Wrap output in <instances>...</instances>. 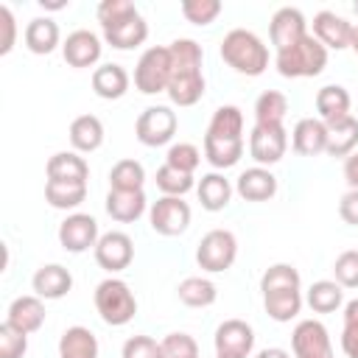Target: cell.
<instances>
[{
    "mask_svg": "<svg viewBox=\"0 0 358 358\" xmlns=\"http://www.w3.org/2000/svg\"><path fill=\"white\" fill-rule=\"evenodd\" d=\"M48 179L50 182H76V185H87L90 179V165L84 162V157H78L76 151H59L48 159Z\"/></svg>",
    "mask_w": 358,
    "mask_h": 358,
    "instance_id": "23",
    "label": "cell"
},
{
    "mask_svg": "<svg viewBox=\"0 0 358 358\" xmlns=\"http://www.w3.org/2000/svg\"><path fill=\"white\" fill-rule=\"evenodd\" d=\"M288 148V131L285 126H263L255 123L252 134H249V154L252 159L263 168V165H274L285 157Z\"/></svg>",
    "mask_w": 358,
    "mask_h": 358,
    "instance_id": "10",
    "label": "cell"
},
{
    "mask_svg": "<svg viewBox=\"0 0 358 358\" xmlns=\"http://www.w3.org/2000/svg\"><path fill=\"white\" fill-rule=\"evenodd\" d=\"M215 358H238V355H218V352H215Z\"/></svg>",
    "mask_w": 358,
    "mask_h": 358,
    "instance_id": "55",
    "label": "cell"
},
{
    "mask_svg": "<svg viewBox=\"0 0 358 358\" xmlns=\"http://www.w3.org/2000/svg\"><path fill=\"white\" fill-rule=\"evenodd\" d=\"M313 36L324 48L344 50V48H350V39H352V22L336 11H319L313 17Z\"/></svg>",
    "mask_w": 358,
    "mask_h": 358,
    "instance_id": "18",
    "label": "cell"
},
{
    "mask_svg": "<svg viewBox=\"0 0 358 358\" xmlns=\"http://www.w3.org/2000/svg\"><path fill=\"white\" fill-rule=\"evenodd\" d=\"M288 112V98L277 90H266L263 95H257L255 101V123L263 126H282Z\"/></svg>",
    "mask_w": 358,
    "mask_h": 358,
    "instance_id": "33",
    "label": "cell"
},
{
    "mask_svg": "<svg viewBox=\"0 0 358 358\" xmlns=\"http://www.w3.org/2000/svg\"><path fill=\"white\" fill-rule=\"evenodd\" d=\"M358 145V120L352 115H347L344 120L338 123H330L327 126V154L330 157H350Z\"/></svg>",
    "mask_w": 358,
    "mask_h": 358,
    "instance_id": "31",
    "label": "cell"
},
{
    "mask_svg": "<svg viewBox=\"0 0 358 358\" xmlns=\"http://www.w3.org/2000/svg\"><path fill=\"white\" fill-rule=\"evenodd\" d=\"M168 48L173 59V73L165 92L176 106H193L204 95V76H201L204 50L196 39H185V36L173 39Z\"/></svg>",
    "mask_w": 358,
    "mask_h": 358,
    "instance_id": "2",
    "label": "cell"
},
{
    "mask_svg": "<svg viewBox=\"0 0 358 358\" xmlns=\"http://www.w3.org/2000/svg\"><path fill=\"white\" fill-rule=\"evenodd\" d=\"M274 64L285 78H313L327 67V48L313 34H305L296 45L280 50Z\"/></svg>",
    "mask_w": 358,
    "mask_h": 358,
    "instance_id": "4",
    "label": "cell"
},
{
    "mask_svg": "<svg viewBox=\"0 0 358 358\" xmlns=\"http://www.w3.org/2000/svg\"><path fill=\"white\" fill-rule=\"evenodd\" d=\"M294 358H333V344L327 327L316 319H302L291 333Z\"/></svg>",
    "mask_w": 358,
    "mask_h": 358,
    "instance_id": "11",
    "label": "cell"
},
{
    "mask_svg": "<svg viewBox=\"0 0 358 358\" xmlns=\"http://www.w3.org/2000/svg\"><path fill=\"white\" fill-rule=\"evenodd\" d=\"M59 358H98V338L92 330L73 324L59 338Z\"/></svg>",
    "mask_w": 358,
    "mask_h": 358,
    "instance_id": "28",
    "label": "cell"
},
{
    "mask_svg": "<svg viewBox=\"0 0 358 358\" xmlns=\"http://www.w3.org/2000/svg\"><path fill=\"white\" fill-rule=\"evenodd\" d=\"M103 143V123L95 115H78L70 123V145L81 154H90L95 148H101Z\"/></svg>",
    "mask_w": 358,
    "mask_h": 358,
    "instance_id": "29",
    "label": "cell"
},
{
    "mask_svg": "<svg viewBox=\"0 0 358 358\" xmlns=\"http://www.w3.org/2000/svg\"><path fill=\"white\" fill-rule=\"evenodd\" d=\"M243 157V112L232 103L218 106L204 134V159L213 168H232Z\"/></svg>",
    "mask_w": 358,
    "mask_h": 358,
    "instance_id": "1",
    "label": "cell"
},
{
    "mask_svg": "<svg viewBox=\"0 0 358 358\" xmlns=\"http://www.w3.org/2000/svg\"><path fill=\"white\" fill-rule=\"evenodd\" d=\"M344 179H347L350 190H358V151H352L344 159Z\"/></svg>",
    "mask_w": 358,
    "mask_h": 358,
    "instance_id": "50",
    "label": "cell"
},
{
    "mask_svg": "<svg viewBox=\"0 0 358 358\" xmlns=\"http://www.w3.org/2000/svg\"><path fill=\"white\" fill-rule=\"evenodd\" d=\"M98 238H101L98 235V221L87 213H73L59 224V243L73 255L87 252L90 246L95 249Z\"/></svg>",
    "mask_w": 358,
    "mask_h": 358,
    "instance_id": "13",
    "label": "cell"
},
{
    "mask_svg": "<svg viewBox=\"0 0 358 358\" xmlns=\"http://www.w3.org/2000/svg\"><path fill=\"white\" fill-rule=\"evenodd\" d=\"M305 299H308L310 310H316V313H333V310L341 308L344 291H341V285L336 280H319V282H313L308 288V296Z\"/></svg>",
    "mask_w": 358,
    "mask_h": 358,
    "instance_id": "34",
    "label": "cell"
},
{
    "mask_svg": "<svg viewBox=\"0 0 358 358\" xmlns=\"http://www.w3.org/2000/svg\"><path fill=\"white\" fill-rule=\"evenodd\" d=\"M165 358H199V344L187 333H168L162 338Z\"/></svg>",
    "mask_w": 358,
    "mask_h": 358,
    "instance_id": "45",
    "label": "cell"
},
{
    "mask_svg": "<svg viewBox=\"0 0 358 358\" xmlns=\"http://www.w3.org/2000/svg\"><path fill=\"white\" fill-rule=\"evenodd\" d=\"M341 350L347 358H358V324H344L341 330Z\"/></svg>",
    "mask_w": 358,
    "mask_h": 358,
    "instance_id": "49",
    "label": "cell"
},
{
    "mask_svg": "<svg viewBox=\"0 0 358 358\" xmlns=\"http://www.w3.org/2000/svg\"><path fill=\"white\" fill-rule=\"evenodd\" d=\"M238 257V241L229 229H210L201 241H199V249H196V263L210 271V274H218V271H227Z\"/></svg>",
    "mask_w": 358,
    "mask_h": 358,
    "instance_id": "7",
    "label": "cell"
},
{
    "mask_svg": "<svg viewBox=\"0 0 358 358\" xmlns=\"http://www.w3.org/2000/svg\"><path fill=\"white\" fill-rule=\"evenodd\" d=\"M221 8L224 6L218 0H185L182 3V14L193 25H210L221 14Z\"/></svg>",
    "mask_w": 358,
    "mask_h": 358,
    "instance_id": "41",
    "label": "cell"
},
{
    "mask_svg": "<svg viewBox=\"0 0 358 358\" xmlns=\"http://www.w3.org/2000/svg\"><path fill=\"white\" fill-rule=\"evenodd\" d=\"M137 8H134V3H129V0H103L101 6H98V22L101 25H109V22H115V20H123V17H129V14H134Z\"/></svg>",
    "mask_w": 358,
    "mask_h": 358,
    "instance_id": "46",
    "label": "cell"
},
{
    "mask_svg": "<svg viewBox=\"0 0 358 358\" xmlns=\"http://www.w3.org/2000/svg\"><path fill=\"white\" fill-rule=\"evenodd\" d=\"M176 294H179V299H182L187 308H207V305H213L215 296H218L215 285H213L207 277H185V280L179 282Z\"/></svg>",
    "mask_w": 358,
    "mask_h": 358,
    "instance_id": "36",
    "label": "cell"
},
{
    "mask_svg": "<svg viewBox=\"0 0 358 358\" xmlns=\"http://www.w3.org/2000/svg\"><path fill=\"white\" fill-rule=\"evenodd\" d=\"M196 193H199V201H201L204 210L218 213V210H224V207L229 204V199H232V185H229V179H227L224 173H215V171H213V173H204V176L199 179Z\"/></svg>",
    "mask_w": 358,
    "mask_h": 358,
    "instance_id": "27",
    "label": "cell"
},
{
    "mask_svg": "<svg viewBox=\"0 0 358 358\" xmlns=\"http://www.w3.org/2000/svg\"><path fill=\"white\" fill-rule=\"evenodd\" d=\"M344 324H358V299H350L344 305Z\"/></svg>",
    "mask_w": 358,
    "mask_h": 358,
    "instance_id": "51",
    "label": "cell"
},
{
    "mask_svg": "<svg viewBox=\"0 0 358 358\" xmlns=\"http://www.w3.org/2000/svg\"><path fill=\"white\" fill-rule=\"evenodd\" d=\"M28 350V333H20L8 322L0 324V358H22Z\"/></svg>",
    "mask_w": 358,
    "mask_h": 358,
    "instance_id": "44",
    "label": "cell"
},
{
    "mask_svg": "<svg viewBox=\"0 0 358 358\" xmlns=\"http://www.w3.org/2000/svg\"><path fill=\"white\" fill-rule=\"evenodd\" d=\"M176 126H179V120L171 106H148L140 112V117L134 123V134L143 145L157 148V145H165L173 140Z\"/></svg>",
    "mask_w": 358,
    "mask_h": 358,
    "instance_id": "8",
    "label": "cell"
},
{
    "mask_svg": "<svg viewBox=\"0 0 358 358\" xmlns=\"http://www.w3.org/2000/svg\"><path fill=\"white\" fill-rule=\"evenodd\" d=\"M148 221L157 235H165V238L182 235L190 224V204L182 201V196H162L151 204Z\"/></svg>",
    "mask_w": 358,
    "mask_h": 358,
    "instance_id": "9",
    "label": "cell"
},
{
    "mask_svg": "<svg viewBox=\"0 0 358 358\" xmlns=\"http://www.w3.org/2000/svg\"><path fill=\"white\" fill-rule=\"evenodd\" d=\"M257 358H291V355L285 350H280V347H266V350L257 352Z\"/></svg>",
    "mask_w": 358,
    "mask_h": 358,
    "instance_id": "52",
    "label": "cell"
},
{
    "mask_svg": "<svg viewBox=\"0 0 358 358\" xmlns=\"http://www.w3.org/2000/svg\"><path fill=\"white\" fill-rule=\"evenodd\" d=\"M59 45V25L50 17H34L25 25V48L36 56H48Z\"/></svg>",
    "mask_w": 358,
    "mask_h": 358,
    "instance_id": "30",
    "label": "cell"
},
{
    "mask_svg": "<svg viewBox=\"0 0 358 358\" xmlns=\"http://www.w3.org/2000/svg\"><path fill=\"white\" fill-rule=\"evenodd\" d=\"M157 187L165 193V196H185L187 190H193V173H185L179 168H171V165H162L157 168V176H154Z\"/></svg>",
    "mask_w": 358,
    "mask_h": 358,
    "instance_id": "39",
    "label": "cell"
},
{
    "mask_svg": "<svg viewBox=\"0 0 358 358\" xmlns=\"http://www.w3.org/2000/svg\"><path fill=\"white\" fill-rule=\"evenodd\" d=\"M350 48L358 53V25H352V39H350Z\"/></svg>",
    "mask_w": 358,
    "mask_h": 358,
    "instance_id": "54",
    "label": "cell"
},
{
    "mask_svg": "<svg viewBox=\"0 0 358 358\" xmlns=\"http://www.w3.org/2000/svg\"><path fill=\"white\" fill-rule=\"evenodd\" d=\"M92 299H95L98 316H101L106 324H112V327L129 324V322L134 319V313H137V299H134L131 288H129L123 280H117V277L101 280V282L95 285V296H92Z\"/></svg>",
    "mask_w": 358,
    "mask_h": 358,
    "instance_id": "5",
    "label": "cell"
},
{
    "mask_svg": "<svg viewBox=\"0 0 358 358\" xmlns=\"http://www.w3.org/2000/svg\"><path fill=\"white\" fill-rule=\"evenodd\" d=\"M106 213L120 224H131L145 213V193L143 190H109Z\"/></svg>",
    "mask_w": 358,
    "mask_h": 358,
    "instance_id": "25",
    "label": "cell"
},
{
    "mask_svg": "<svg viewBox=\"0 0 358 358\" xmlns=\"http://www.w3.org/2000/svg\"><path fill=\"white\" fill-rule=\"evenodd\" d=\"M120 358H165L162 341H154L151 336H131L123 341Z\"/></svg>",
    "mask_w": 358,
    "mask_h": 358,
    "instance_id": "43",
    "label": "cell"
},
{
    "mask_svg": "<svg viewBox=\"0 0 358 358\" xmlns=\"http://www.w3.org/2000/svg\"><path fill=\"white\" fill-rule=\"evenodd\" d=\"M291 145L299 157H316L327 148V123L319 117H302L296 120L291 131Z\"/></svg>",
    "mask_w": 358,
    "mask_h": 358,
    "instance_id": "19",
    "label": "cell"
},
{
    "mask_svg": "<svg viewBox=\"0 0 358 358\" xmlns=\"http://www.w3.org/2000/svg\"><path fill=\"white\" fill-rule=\"evenodd\" d=\"M145 168L137 159H120L109 171V190H143Z\"/></svg>",
    "mask_w": 358,
    "mask_h": 358,
    "instance_id": "37",
    "label": "cell"
},
{
    "mask_svg": "<svg viewBox=\"0 0 358 358\" xmlns=\"http://www.w3.org/2000/svg\"><path fill=\"white\" fill-rule=\"evenodd\" d=\"M336 282L341 288H358V249H347L333 263Z\"/></svg>",
    "mask_w": 358,
    "mask_h": 358,
    "instance_id": "42",
    "label": "cell"
},
{
    "mask_svg": "<svg viewBox=\"0 0 358 358\" xmlns=\"http://www.w3.org/2000/svg\"><path fill=\"white\" fill-rule=\"evenodd\" d=\"M171 73H173L171 48L154 45V48L143 50V56L137 59V67H134V87H137L143 95L165 92L168 84H171Z\"/></svg>",
    "mask_w": 358,
    "mask_h": 358,
    "instance_id": "6",
    "label": "cell"
},
{
    "mask_svg": "<svg viewBox=\"0 0 358 358\" xmlns=\"http://www.w3.org/2000/svg\"><path fill=\"white\" fill-rule=\"evenodd\" d=\"M199 162H201V151L193 143H173L165 154V165L179 168L185 173H193L199 168Z\"/></svg>",
    "mask_w": 358,
    "mask_h": 358,
    "instance_id": "40",
    "label": "cell"
},
{
    "mask_svg": "<svg viewBox=\"0 0 358 358\" xmlns=\"http://www.w3.org/2000/svg\"><path fill=\"white\" fill-rule=\"evenodd\" d=\"M62 56L70 67H92L101 59V39L92 31L78 28L62 42Z\"/></svg>",
    "mask_w": 358,
    "mask_h": 358,
    "instance_id": "17",
    "label": "cell"
},
{
    "mask_svg": "<svg viewBox=\"0 0 358 358\" xmlns=\"http://www.w3.org/2000/svg\"><path fill=\"white\" fill-rule=\"evenodd\" d=\"M0 25H3V39H0V56H6L14 48V34H17V22L8 6H0Z\"/></svg>",
    "mask_w": 358,
    "mask_h": 358,
    "instance_id": "47",
    "label": "cell"
},
{
    "mask_svg": "<svg viewBox=\"0 0 358 358\" xmlns=\"http://www.w3.org/2000/svg\"><path fill=\"white\" fill-rule=\"evenodd\" d=\"M131 257H134V243H131V238H129L126 232H120V229L103 232V235L98 238V243H95V260H98V266L106 268L109 274L129 268Z\"/></svg>",
    "mask_w": 358,
    "mask_h": 358,
    "instance_id": "12",
    "label": "cell"
},
{
    "mask_svg": "<svg viewBox=\"0 0 358 358\" xmlns=\"http://www.w3.org/2000/svg\"><path fill=\"white\" fill-rule=\"evenodd\" d=\"M316 112H319V120H324L327 126L344 120L350 115V92L341 84L322 87L316 92Z\"/></svg>",
    "mask_w": 358,
    "mask_h": 358,
    "instance_id": "26",
    "label": "cell"
},
{
    "mask_svg": "<svg viewBox=\"0 0 358 358\" xmlns=\"http://www.w3.org/2000/svg\"><path fill=\"white\" fill-rule=\"evenodd\" d=\"M305 34H308V28H305V14H302L299 8L282 6V8L274 11L271 25H268V36H271V45L277 48V53L285 50V48H291V45H296Z\"/></svg>",
    "mask_w": 358,
    "mask_h": 358,
    "instance_id": "15",
    "label": "cell"
},
{
    "mask_svg": "<svg viewBox=\"0 0 358 358\" xmlns=\"http://www.w3.org/2000/svg\"><path fill=\"white\" fill-rule=\"evenodd\" d=\"M338 215L350 224V227H358V190H347L338 201Z\"/></svg>",
    "mask_w": 358,
    "mask_h": 358,
    "instance_id": "48",
    "label": "cell"
},
{
    "mask_svg": "<svg viewBox=\"0 0 358 358\" xmlns=\"http://www.w3.org/2000/svg\"><path fill=\"white\" fill-rule=\"evenodd\" d=\"M87 199V185L76 182H45V201L56 210H73Z\"/></svg>",
    "mask_w": 358,
    "mask_h": 358,
    "instance_id": "35",
    "label": "cell"
},
{
    "mask_svg": "<svg viewBox=\"0 0 358 358\" xmlns=\"http://www.w3.org/2000/svg\"><path fill=\"white\" fill-rule=\"evenodd\" d=\"M235 190H238V196L246 199V201H268V199L277 193V176H274L268 168L255 165V168H246V171L238 176Z\"/></svg>",
    "mask_w": 358,
    "mask_h": 358,
    "instance_id": "21",
    "label": "cell"
},
{
    "mask_svg": "<svg viewBox=\"0 0 358 358\" xmlns=\"http://www.w3.org/2000/svg\"><path fill=\"white\" fill-rule=\"evenodd\" d=\"M221 59L241 76H260L268 67V48L263 39L246 28H232L221 39Z\"/></svg>",
    "mask_w": 358,
    "mask_h": 358,
    "instance_id": "3",
    "label": "cell"
},
{
    "mask_svg": "<svg viewBox=\"0 0 358 358\" xmlns=\"http://www.w3.org/2000/svg\"><path fill=\"white\" fill-rule=\"evenodd\" d=\"M42 3V8H64L67 3L64 0H39Z\"/></svg>",
    "mask_w": 358,
    "mask_h": 358,
    "instance_id": "53",
    "label": "cell"
},
{
    "mask_svg": "<svg viewBox=\"0 0 358 358\" xmlns=\"http://www.w3.org/2000/svg\"><path fill=\"white\" fill-rule=\"evenodd\" d=\"M299 285H302L299 271L291 263H274L260 277V291L263 294H271V291H296Z\"/></svg>",
    "mask_w": 358,
    "mask_h": 358,
    "instance_id": "38",
    "label": "cell"
},
{
    "mask_svg": "<svg viewBox=\"0 0 358 358\" xmlns=\"http://www.w3.org/2000/svg\"><path fill=\"white\" fill-rule=\"evenodd\" d=\"M6 322L11 327H17L20 333H36L42 324H45V305L36 294H25V296H17L8 310H6Z\"/></svg>",
    "mask_w": 358,
    "mask_h": 358,
    "instance_id": "20",
    "label": "cell"
},
{
    "mask_svg": "<svg viewBox=\"0 0 358 358\" xmlns=\"http://www.w3.org/2000/svg\"><path fill=\"white\" fill-rule=\"evenodd\" d=\"M213 344H215V352L218 355H238V358H246L255 347V330L241 322V319H227L215 327V336H213Z\"/></svg>",
    "mask_w": 358,
    "mask_h": 358,
    "instance_id": "14",
    "label": "cell"
},
{
    "mask_svg": "<svg viewBox=\"0 0 358 358\" xmlns=\"http://www.w3.org/2000/svg\"><path fill=\"white\" fill-rule=\"evenodd\" d=\"M31 285L39 299H62L73 288V274L59 263H48V266L36 268Z\"/></svg>",
    "mask_w": 358,
    "mask_h": 358,
    "instance_id": "22",
    "label": "cell"
},
{
    "mask_svg": "<svg viewBox=\"0 0 358 358\" xmlns=\"http://www.w3.org/2000/svg\"><path fill=\"white\" fill-rule=\"evenodd\" d=\"M92 90L98 98L103 101H115V98H123L126 90H129V73L123 70V64H101L92 70Z\"/></svg>",
    "mask_w": 358,
    "mask_h": 358,
    "instance_id": "24",
    "label": "cell"
},
{
    "mask_svg": "<svg viewBox=\"0 0 358 358\" xmlns=\"http://www.w3.org/2000/svg\"><path fill=\"white\" fill-rule=\"evenodd\" d=\"M101 28H103V39L117 50H131V48L143 45L148 36V25L140 11H134L123 20H115L109 25H101Z\"/></svg>",
    "mask_w": 358,
    "mask_h": 358,
    "instance_id": "16",
    "label": "cell"
},
{
    "mask_svg": "<svg viewBox=\"0 0 358 358\" xmlns=\"http://www.w3.org/2000/svg\"><path fill=\"white\" fill-rule=\"evenodd\" d=\"M263 308L274 322H291L302 310V291H271L263 294Z\"/></svg>",
    "mask_w": 358,
    "mask_h": 358,
    "instance_id": "32",
    "label": "cell"
}]
</instances>
